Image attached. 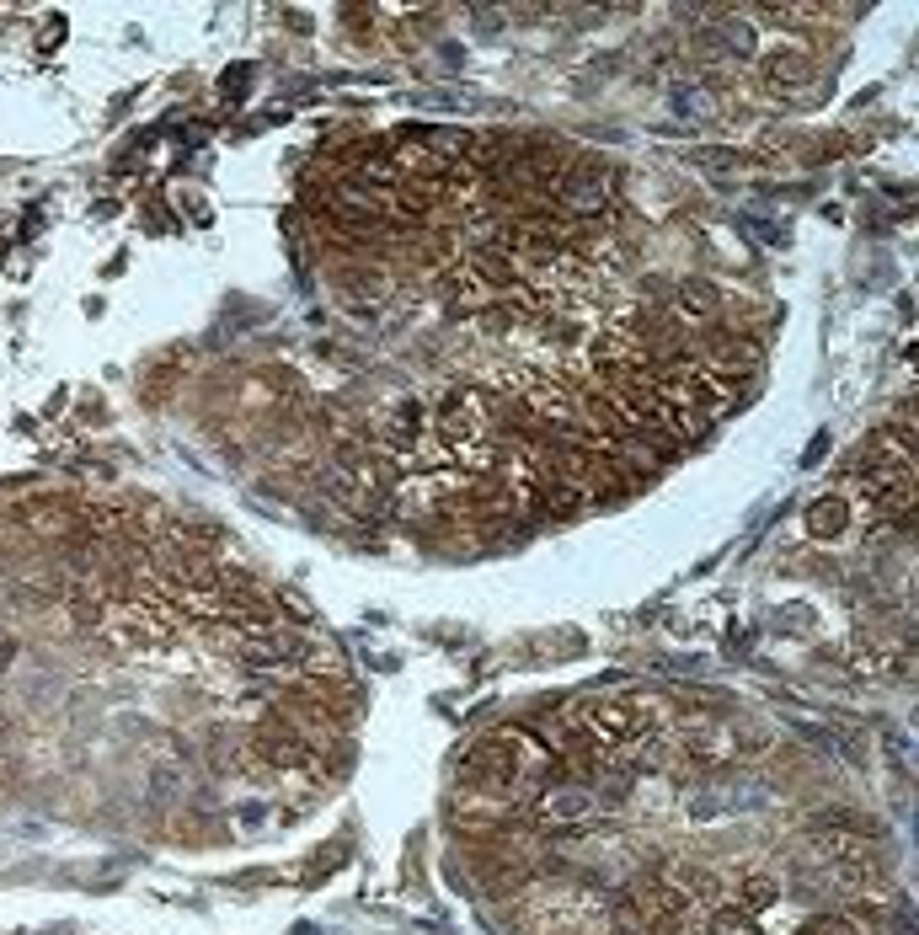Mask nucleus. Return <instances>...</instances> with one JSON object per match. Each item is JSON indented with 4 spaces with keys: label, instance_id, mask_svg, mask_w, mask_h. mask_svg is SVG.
Segmentation results:
<instances>
[{
    "label": "nucleus",
    "instance_id": "obj_1",
    "mask_svg": "<svg viewBox=\"0 0 919 935\" xmlns=\"http://www.w3.org/2000/svg\"><path fill=\"white\" fill-rule=\"evenodd\" d=\"M845 524H850V508H845V503H818L813 513H807V529H813L818 540L845 535Z\"/></svg>",
    "mask_w": 919,
    "mask_h": 935
}]
</instances>
